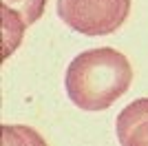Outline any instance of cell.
Returning <instances> with one entry per match:
<instances>
[{
	"label": "cell",
	"instance_id": "6da1fadb",
	"mask_svg": "<svg viewBox=\"0 0 148 146\" xmlns=\"http://www.w3.org/2000/svg\"><path fill=\"white\" fill-rule=\"evenodd\" d=\"M133 84L128 58L113 47L82 51L66 67L64 89L69 100L82 111H106Z\"/></svg>",
	"mask_w": 148,
	"mask_h": 146
},
{
	"label": "cell",
	"instance_id": "7a4b0ae2",
	"mask_svg": "<svg viewBox=\"0 0 148 146\" xmlns=\"http://www.w3.org/2000/svg\"><path fill=\"white\" fill-rule=\"evenodd\" d=\"M133 0H58L60 20L88 38L111 36L130 16Z\"/></svg>",
	"mask_w": 148,
	"mask_h": 146
},
{
	"label": "cell",
	"instance_id": "3957f363",
	"mask_svg": "<svg viewBox=\"0 0 148 146\" xmlns=\"http://www.w3.org/2000/svg\"><path fill=\"white\" fill-rule=\"evenodd\" d=\"M119 146H148V97L133 100L115 120Z\"/></svg>",
	"mask_w": 148,
	"mask_h": 146
},
{
	"label": "cell",
	"instance_id": "277c9868",
	"mask_svg": "<svg viewBox=\"0 0 148 146\" xmlns=\"http://www.w3.org/2000/svg\"><path fill=\"white\" fill-rule=\"evenodd\" d=\"M0 22H2V60H7L22 42L27 22L20 16H16L11 11H2V9H0Z\"/></svg>",
	"mask_w": 148,
	"mask_h": 146
},
{
	"label": "cell",
	"instance_id": "5b68a950",
	"mask_svg": "<svg viewBox=\"0 0 148 146\" xmlns=\"http://www.w3.org/2000/svg\"><path fill=\"white\" fill-rule=\"evenodd\" d=\"M0 135V146H49L36 128L27 124H2Z\"/></svg>",
	"mask_w": 148,
	"mask_h": 146
},
{
	"label": "cell",
	"instance_id": "8992f818",
	"mask_svg": "<svg viewBox=\"0 0 148 146\" xmlns=\"http://www.w3.org/2000/svg\"><path fill=\"white\" fill-rule=\"evenodd\" d=\"M0 9L20 16L27 22V27H31L44 16L47 0H0Z\"/></svg>",
	"mask_w": 148,
	"mask_h": 146
}]
</instances>
